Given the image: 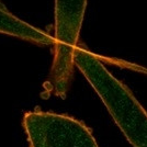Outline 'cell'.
I'll use <instances>...</instances> for the list:
<instances>
[{"label": "cell", "mask_w": 147, "mask_h": 147, "mask_svg": "<svg viewBox=\"0 0 147 147\" xmlns=\"http://www.w3.org/2000/svg\"><path fill=\"white\" fill-rule=\"evenodd\" d=\"M74 64L102 99L126 140L134 147H147V112L129 88L82 46L75 49Z\"/></svg>", "instance_id": "6da1fadb"}, {"label": "cell", "mask_w": 147, "mask_h": 147, "mask_svg": "<svg viewBox=\"0 0 147 147\" xmlns=\"http://www.w3.org/2000/svg\"><path fill=\"white\" fill-rule=\"evenodd\" d=\"M87 0H55V54L49 74L51 90L65 98L74 74V53L78 45Z\"/></svg>", "instance_id": "7a4b0ae2"}, {"label": "cell", "mask_w": 147, "mask_h": 147, "mask_svg": "<svg viewBox=\"0 0 147 147\" xmlns=\"http://www.w3.org/2000/svg\"><path fill=\"white\" fill-rule=\"evenodd\" d=\"M23 126L30 147H99L90 129L67 115L26 112Z\"/></svg>", "instance_id": "3957f363"}, {"label": "cell", "mask_w": 147, "mask_h": 147, "mask_svg": "<svg viewBox=\"0 0 147 147\" xmlns=\"http://www.w3.org/2000/svg\"><path fill=\"white\" fill-rule=\"evenodd\" d=\"M0 33L30 41L40 45H54L55 40L40 29L30 25L21 19L17 18L8 10L6 5L0 0Z\"/></svg>", "instance_id": "277c9868"}]
</instances>
